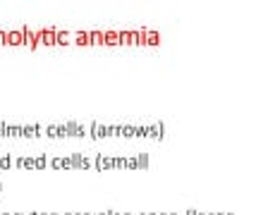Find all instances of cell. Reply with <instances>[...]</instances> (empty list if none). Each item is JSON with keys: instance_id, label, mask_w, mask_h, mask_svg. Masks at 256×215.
Segmentation results:
<instances>
[{"instance_id": "obj_1", "label": "cell", "mask_w": 256, "mask_h": 215, "mask_svg": "<svg viewBox=\"0 0 256 215\" xmlns=\"http://www.w3.org/2000/svg\"><path fill=\"white\" fill-rule=\"evenodd\" d=\"M10 41H12V45H17L22 41V34H10Z\"/></svg>"}]
</instances>
